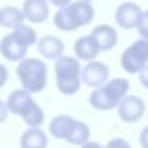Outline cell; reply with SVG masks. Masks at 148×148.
I'll return each mask as SVG.
<instances>
[{
	"label": "cell",
	"mask_w": 148,
	"mask_h": 148,
	"mask_svg": "<svg viewBox=\"0 0 148 148\" xmlns=\"http://www.w3.org/2000/svg\"><path fill=\"white\" fill-rule=\"evenodd\" d=\"M81 148H105L99 143V142H86L84 145H81Z\"/></svg>",
	"instance_id": "cell-26"
},
{
	"label": "cell",
	"mask_w": 148,
	"mask_h": 148,
	"mask_svg": "<svg viewBox=\"0 0 148 148\" xmlns=\"http://www.w3.org/2000/svg\"><path fill=\"white\" fill-rule=\"evenodd\" d=\"M129 92V81L126 78H113L107 81L103 86L96 88L89 94V103L92 108L107 112V110L118 108L121 100Z\"/></svg>",
	"instance_id": "cell-4"
},
{
	"label": "cell",
	"mask_w": 148,
	"mask_h": 148,
	"mask_svg": "<svg viewBox=\"0 0 148 148\" xmlns=\"http://www.w3.org/2000/svg\"><path fill=\"white\" fill-rule=\"evenodd\" d=\"M145 115V102L138 96H126L118 105V116L124 123H137Z\"/></svg>",
	"instance_id": "cell-9"
},
{
	"label": "cell",
	"mask_w": 148,
	"mask_h": 148,
	"mask_svg": "<svg viewBox=\"0 0 148 148\" xmlns=\"http://www.w3.org/2000/svg\"><path fill=\"white\" fill-rule=\"evenodd\" d=\"M140 145L143 148H148V126L143 127L140 132Z\"/></svg>",
	"instance_id": "cell-24"
},
{
	"label": "cell",
	"mask_w": 148,
	"mask_h": 148,
	"mask_svg": "<svg viewBox=\"0 0 148 148\" xmlns=\"http://www.w3.org/2000/svg\"><path fill=\"white\" fill-rule=\"evenodd\" d=\"M94 19V7L91 2L86 0H77L64 8H59L54 14L53 23L59 30L64 32H73L83 26L91 24Z\"/></svg>",
	"instance_id": "cell-1"
},
{
	"label": "cell",
	"mask_w": 148,
	"mask_h": 148,
	"mask_svg": "<svg viewBox=\"0 0 148 148\" xmlns=\"http://www.w3.org/2000/svg\"><path fill=\"white\" fill-rule=\"evenodd\" d=\"M73 51H75V56H77L78 61H86V62H92L96 61V58L99 56L100 48L97 45L96 38L92 35H83L75 42L73 45Z\"/></svg>",
	"instance_id": "cell-11"
},
{
	"label": "cell",
	"mask_w": 148,
	"mask_h": 148,
	"mask_svg": "<svg viewBox=\"0 0 148 148\" xmlns=\"http://www.w3.org/2000/svg\"><path fill=\"white\" fill-rule=\"evenodd\" d=\"M7 116H8V107H7V102L0 99V124L7 121Z\"/></svg>",
	"instance_id": "cell-22"
},
{
	"label": "cell",
	"mask_w": 148,
	"mask_h": 148,
	"mask_svg": "<svg viewBox=\"0 0 148 148\" xmlns=\"http://www.w3.org/2000/svg\"><path fill=\"white\" fill-rule=\"evenodd\" d=\"M56 86L64 96H73L81 88V65L77 58L61 56L54 62Z\"/></svg>",
	"instance_id": "cell-5"
},
{
	"label": "cell",
	"mask_w": 148,
	"mask_h": 148,
	"mask_svg": "<svg viewBox=\"0 0 148 148\" xmlns=\"http://www.w3.org/2000/svg\"><path fill=\"white\" fill-rule=\"evenodd\" d=\"M119 62L123 70L127 73H140L148 65V40H135L123 51Z\"/></svg>",
	"instance_id": "cell-7"
},
{
	"label": "cell",
	"mask_w": 148,
	"mask_h": 148,
	"mask_svg": "<svg viewBox=\"0 0 148 148\" xmlns=\"http://www.w3.org/2000/svg\"><path fill=\"white\" fill-rule=\"evenodd\" d=\"M49 134L58 140H65L72 145H84L89 142L91 129L84 121L75 119L69 115H58L49 121Z\"/></svg>",
	"instance_id": "cell-3"
},
{
	"label": "cell",
	"mask_w": 148,
	"mask_h": 148,
	"mask_svg": "<svg viewBox=\"0 0 148 148\" xmlns=\"http://www.w3.org/2000/svg\"><path fill=\"white\" fill-rule=\"evenodd\" d=\"M21 148H48V135L40 127H29L19 138Z\"/></svg>",
	"instance_id": "cell-16"
},
{
	"label": "cell",
	"mask_w": 148,
	"mask_h": 148,
	"mask_svg": "<svg viewBox=\"0 0 148 148\" xmlns=\"http://www.w3.org/2000/svg\"><path fill=\"white\" fill-rule=\"evenodd\" d=\"M143 14L142 8L134 2H124L116 8L115 19L116 24L123 29H135L140 23V18Z\"/></svg>",
	"instance_id": "cell-10"
},
{
	"label": "cell",
	"mask_w": 148,
	"mask_h": 148,
	"mask_svg": "<svg viewBox=\"0 0 148 148\" xmlns=\"http://www.w3.org/2000/svg\"><path fill=\"white\" fill-rule=\"evenodd\" d=\"M8 112L24 119L29 127H40L45 121V113L42 107L34 100L32 94L26 89H14L7 99Z\"/></svg>",
	"instance_id": "cell-2"
},
{
	"label": "cell",
	"mask_w": 148,
	"mask_h": 148,
	"mask_svg": "<svg viewBox=\"0 0 148 148\" xmlns=\"http://www.w3.org/2000/svg\"><path fill=\"white\" fill-rule=\"evenodd\" d=\"M24 16L23 10L16 7H3L0 8V26L7 27V29H14V27L24 24Z\"/></svg>",
	"instance_id": "cell-17"
},
{
	"label": "cell",
	"mask_w": 148,
	"mask_h": 148,
	"mask_svg": "<svg viewBox=\"0 0 148 148\" xmlns=\"http://www.w3.org/2000/svg\"><path fill=\"white\" fill-rule=\"evenodd\" d=\"M23 13L27 21L34 24H42L49 16V7L46 0H24Z\"/></svg>",
	"instance_id": "cell-12"
},
{
	"label": "cell",
	"mask_w": 148,
	"mask_h": 148,
	"mask_svg": "<svg viewBox=\"0 0 148 148\" xmlns=\"http://www.w3.org/2000/svg\"><path fill=\"white\" fill-rule=\"evenodd\" d=\"M86 2H92V0H86Z\"/></svg>",
	"instance_id": "cell-27"
},
{
	"label": "cell",
	"mask_w": 148,
	"mask_h": 148,
	"mask_svg": "<svg viewBox=\"0 0 148 148\" xmlns=\"http://www.w3.org/2000/svg\"><path fill=\"white\" fill-rule=\"evenodd\" d=\"M16 77L23 89L32 92H42L48 83V67L42 59L26 58L18 64Z\"/></svg>",
	"instance_id": "cell-6"
},
{
	"label": "cell",
	"mask_w": 148,
	"mask_h": 148,
	"mask_svg": "<svg viewBox=\"0 0 148 148\" xmlns=\"http://www.w3.org/2000/svg\"><path fill=\"white\" fill-rule=\"evenodd\" d=\"M137 32L142 38L148 40V10L143 11V14H142L140 23H138V26H137Z\"/></svg>",
	"instance_id": "cell-19"
},
{
	"label": "cell",
	"mask_w": 148,
	"mask_h": 148,
	"mask_svg": "<svg viewBox=\"0 0 148 148\" xmlns=\"http://www.w3.org/2000/svg\"><path fill=\"white\" fill-rule=\"evenodd\" d=\"M105 148H131V143H129L127 140H124V138H121V137H115V138H112V140H108V143H107Z\"/></svg>",
	"instance_id": "cell-20"
},
{
	"label": "cell",
	"mask_w": 148,
	"mask_h": 148,
	"mask_svg": "<svg viewBox=\"0 0 148 148\" xmlns=\"http://www.w3.org/2000/svg\"><path fill=\"white\" fill-rule=\"evenodd\" d=\"M11 35H13L21 45L26 46V48H29V46L35 45V43L38 42V40H37L35 29L30 27V26H26V24H21V26L14 27L13 32H11Z\"/></svg>",
	"instance_id": "cell-18"
},
{
	"label": "cell",
	"mask_w": 148,
	"mask_h": 148,
	"mask_svg": "<svg viewBox=\"0 0 148 148\" xmlns=\"http://www.w3.org/2000/svg\"><path fill=\"white\" fill-rule=\"evenodd\" d=\"M91 35L96 38L100 51H110L118 43V32L115 30V27L108 26V24L96 26L92 29V32H91Z\"/></svg>",
	"instance_id": "cell-15"
},
{
	"label": "cell",
	"mask_w": 148,
	"mask_h": 148,
	"mask_svg": "<svg viewBox=\"0 0 148 148\" xmlns=\"http://www.w3.org/2000/svg\"><path fill=\"white\" fill-rule=\"evenodd\" d=\"M7 81H8V69L3 64H0V89L5 86Z\"/></svg>",
	"instance_id": "cell-21"
},
{
	"label": "cell",
	"mask_w": 148,
	"mask_h": 148,
	"mask_svg": "<svg viewBox=\"0 0 148 148\" xmlns=\"http://www.w3.org/2000/svg\"><path fill=\"white\" fill-rule=\"evenodd\" d=\"M37 48H38V53L46 59H59L61 56H64V49L65 45L59 37L56 35H45L43 38H40L37 42Z\"/></svg>",
	"instance_id": "cell-14"
},
{
	"label": "cell",
	"mask_w": 148,
	"mask_h": 148,
	"mask_svg": "<svg viewBox=\"0 0 148 148\" xmlns=\"http://www.w3.org/2000/svg\"><path fill=\"white\" fill-rule=\"evenodd\" d=\"M0 53L5 59L11 62H21L23 59H26L27 48L24 45H21L11 34L5 35L0 42Z\"/></svg>",
	"instance_id": "cell-13"
},
{
	"label": "cell",
	"mask_w": 148,
	"mask_h": 148,
	"mask_svg": "<svg viewBox=\"0 0 148 148\" xmlns=\"http://www.w3.org/2000/svg\"><path fill=\"white\" fill-rule=\"evenodd\" d=\"M110 77V69L107 64L99 61L88 62L83 69H81V83H84L89 88H100L108 81Z\"/></svg>",
	"instance_id": "cell-8"
},
{
	"label": "cell",
	"mask_w": 148,
	"mask_h": 148,
	"mask_svg": "<svg viewBox=\"0 0 148 148\" xmlns=\"http://www.w3.org/2000/svg\"><path fill=\"white\" fill-rule=\"evenodd\" d=\"M138 80H140L142 86H143L145 89H148V65L138 73Z\"/></svg>",
	"instance_id": "cell-23"
},
{
	"label": "cell",
	"mask_w": 148,
	"mask_h": 148,
	"mask_svg": "<svg viewBox=\"0 0 148 148\" xmlns=\"http://www.w3.org/2000/svg\"><path fill=\"white\" fill-rule=\"evenodd\" d=\"M49 3L58 7V8H64V7H67V5L72 3V0H49Z\"/></svg>",
	"instance_id": "cell-25"
}]
</instances>
